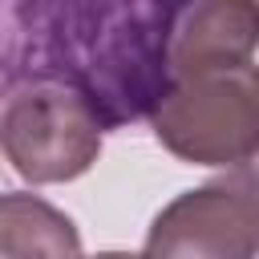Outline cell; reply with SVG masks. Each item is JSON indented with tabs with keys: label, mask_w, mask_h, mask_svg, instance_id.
<instances>
[{
	"label": "cell",
	"mask_w": 259,
	"mask_h": 259,
	"mask_svg": "<svg viewBox=\"0 0 259 259\" xmlns=\"http://www.w3.org/2000/svg\"><path fill=\"white\" fill-rule=\"evenodd\" d=\"M154 138L190 166H247L259 154V65L170 77L150 109Z\"/></svg>",
	"instance_id": "obj_2"
},
{
	"label": "cell",
	"mask_w": 259,
	"mask_h": 259,
	"mask_svg": "<svg viewBox=\"0 0 259 259\" xmlns=\"http://www.w3.org/2000/svg\"><path fill=\"white\" fill-rule=\"evenodd\" d=\"M194 0H0V77L77 89L105 130L150 117Z\"/></svg>",
	"instance_id": "obj_1"
},
{
	"label": "cell",
	"mask_w": 259,
	"mask_h": 259,
	"mask_svg": "<svg viewBox=\"0 0 259 259\" xmlns=\"http://www.w3.org/2000/svg\"><path fill=\"white\" fill-rule=\"evenodd\" d=\"M259 49V0H194L170 40V77L247 65Z\"/></svg>",
	"instance_id": "obj_5"
},
{
	"label": "cell",
	"mask_w": 259,
	"mask_h": 259,
	"mask_svg": "<svg viewBox=\"0 0 259 259\" xmlns=\"http://www.w3.org/2000/svg\"><path fill=\"white\" fill-rule=\"evenodd\" d=\"M93 259H142V255H130V251H101V255H93Z\"/></svg>",
	"instance_id": "obj_7"
},
{
	"label": "cell",
	"mask_w": 259,
	"mask_h": 259,
	"mask_svg": "<svg viewBox=\"0 0 259 259\" xmlns=\"http://www.w3.org/2000/svg\"><path fill=\"white\" fill-rule=\"evenodd\" d=\"M142 259H259V166H231L166 202Z\"/></svg>",
	"instance_id": "obj_4"
},
{
	"label": "cell",
	"mask_w": 259,
	"mask_h": 259,
	"mask_svg": "<svg viewBox=\"0 0 259 259\" xmlns=\"http://www.w3.org/2000/svg\"><path fill=\"white\" fill-rule=\"evenodd\" d=\"M0 259H81V235L40 194H0Z\"/></svg>",
	"instance_id": "obj_6"
},
{
	"label": "cell",
	"mask_w": 259,
	"mask_h": 259,
	"mask_svg": "<svg viewBox=\"0 0 259 259\" xmlns=\"http://www.w3.org/2000/svg\"><path fill=\"white\" fill-rule=\"evenodd\" d=\"M101 117L69 85L16 81L0 105V150L32 186L73 182L101 154Z\"/></svg>",
	"instance_id": "obj_3"
}]
</instances>
